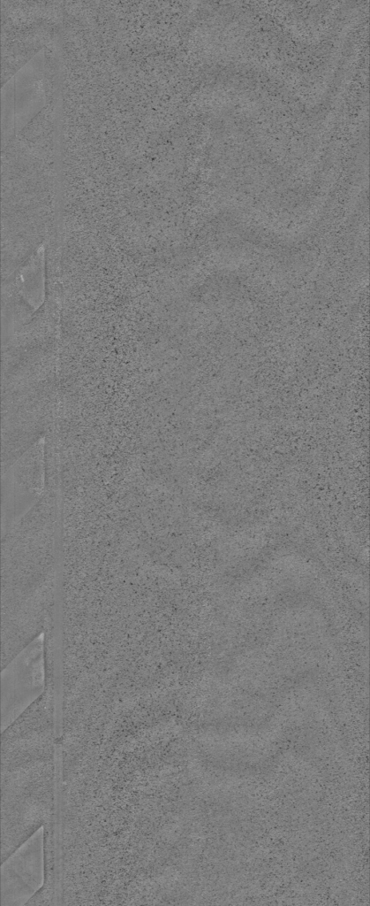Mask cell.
Returning a JSON list of instances; mask_svg holds the SVG:
<instances>
[{"label":"cell","instance_id":"1","mask_svg":"<svg viewBox=\"0 0 370 906\" xmlns=\"http://www.w3.org/2000/svg\"><path fill=\"white\" fill-rule=\"evenodd\" d=\"M59 688L43 692L1 734V864L42 827L43 841H58Z\"/></svg>","mask_w":370,"mask_h":906},{"label":"cell","instance_id":"2","mask_svg":"<svg viewBox=\"0 0 370 906\" xmlns=\"http://www.w3.org/2000/svg\"><path fill=\"white\" fill-rule=\"evenodd\" d=\"M2 725L11 724L45 687L43 635L19 651L2 669Z\"/></svg>","mask_w":370,"mask_h":906},{"label":"cell","instance_id":"3","mask_svg":"<svg viewBox=\"0 0 370 906\" xmlns=\"http://www.w3.org/2000/svg\"><path fill=\"white\" fill-rule=\"evenodd\" d=\"M25 849L15 851L2 864V905H15L22 898L26 901L39 889L43 882L42 856L43 852L42 835L32 836V842H25ZM25 902V903H26Z\"/></svg>","mask_w":370,"mask_h":906}]
</instances>
